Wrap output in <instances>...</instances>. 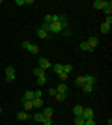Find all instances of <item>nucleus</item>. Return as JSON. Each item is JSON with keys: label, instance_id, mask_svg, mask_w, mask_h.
Here are the masks:
<instances>
[{"label": "nucleus", "instance_id": "obj_28", "mask_svg": "<svg viewBox=\"0 0 112 125\" xmlns=\"http://www.w3.org/2000/svg\"><path fill=\"white\" fill-rule=\"evenodd\" d=\"M34 120H36V121H43L45 118H43V114H41V112H36V114H34Z\"/></svg>", "mask_w": 112, "mask_h": 125}, {"label": "nucleus", "instance_id": "obj_13", "mask_svg": "<svg viewBox=\"0 0 112 125\" xmlns=\"http://www.w3.org/2000/svg\"><path fill=\"white\" fill-rule=\"evenodd\" d=\"M105 4H107L105 0H95V2H93V10H103Z\"/></svg>", "mask_w": 112, "mask_h": 125}, {"label": "nucleus", "instance_id": "obj_11", "mask_svg": "<svg viewBox=\"0 0 112 125\" xmlns=\"http://www.w3.org/2000/svg\"><path fill=\"white\" fill-rule=\"evenodd\" d=\"M52 71H54L56 75L64 73V63H54V65H52Z\"/></svg>", "mask_w": 112, "mask_h": 125}, {"label": "nucleus", "instance_id": "obj_17", "mask_svg": "<svg viewBox=\"0 0 112 125\" xmlns=\"http://www.w3.org/2000/svg\"><path fill=\"white\" fill-rule=\"evenodd\" d=\"M22 108H24V110H34L32 101H22Z\"/></svg>", "mask_w": 112, "mask_h": 125}, {"label": "nucleus", "instance_id": "obj_24", "mask_svg": "<svg viewBox=\"0 0 112 125\" xmlns=\"http://www.w3.org/2000/svg\"><path fill=\"white\" fill-rule=\"evenodd\" d=\"M34 99H43V92L41 90H36V92H34Z\"/></svg>", "mask_w": 112, "mask_h": 125}, {"label": "nucleus", "instance_id": "obj_32", "mask_svg": "<svg viewBox=\"0 0 112 125\" xmlns=\"http://www.w3.org/2000/svg\"><path fill=\"white\" fill-rule=\"evenodd\" d=\"M41 123H43V125H52V120H49V118H45V120H43Z\"/></svg>", "mask_w": 112, "mask_h": 125}, {"label": "nucleus", "instance_id": "obj_10", "mask_svg": "<svg viewBox=\"0 0 112 125\" xmlns=\"http://www.w3.org/2000/svg\"><path fill=\"white\" fill-rule=\"evenodd\" d=\"M28 118H30V114H28L26 110H21V112H17V120L24 121V120H28Z\"/></svg>", "mask_w": 112, "mask_h": 125}, {"label": "nucleus", "instance_id": "obj_29", "mask_svg": "<svg viewBox=\"0 0 112 125\" xmlns=\"http://www.w3.org/2000/svg\"><path fill=\"white\" fill-rule=\"evenodd\" d=\"M17 6H24V4H32V0H15Z\"/></svg>", "mask_w": 112, "mask_h": 125}, {"label": "nucleus", "instance_id": "obj_22", "mask_svg": "<svg viewBox=\"0 0 112 125\" xmlns=\"http://www.w3.org/2000/svg\"><path fill=\"white\" fill-rule=\"evenodd\" d=\"M75 84L82 88V86H84V77H77V78H75Z\"/></svg>", "mask_w": 112, "mask_h": 125}, {"label": "nucleus", "instance_id": "obj_33", "mask_svg": "<svg viewBox=\"0 0 112 125\" xmlns=\"http://www.w3.org/2000/svg\"><path fill=\"white\" fill-rule=\"evenodd\" d=\"M84 125H95V121L93 120H84Z\"/></svg>", "mask_w": 112, "mask_h": 125}, {"label": "nucleus", "instance_id": "obj_21", "mask_svg": "<svg viewBox=\"0 0 112 125\" xmlns=\"http://www.w3.org/2000/svg\"><path fill=\"white\" fill-rule=\"evenodd\" d=\"M37 37H41V39H45V37H49V32L41 30V28H37Z\"/></svg>", "mask_w": 112, "mask_h": 125}, {"label": "nucleus", "instance_id": "obj_4", "mask_svg": "<svg viewBox=\"0 0 112 125\" xmlns=\"http://www.w3.org/2000/svg\"><path fill=\"white\" fill-rule=\"evenodd\" d=\"M110 26H112V17H107V21L101 24V34H108V32H110Z\"/></svg>", "mask_w": 112, "mask_h": 125}, {"label": "nucleus", "instance_id": "obj_23", "mask_svg": "<svg viewBox=\"0 0 112 125\" xmlns=\"http://www.w3.org/2000/svg\"><path fill=\"white\" fill-rule=\"evenodd\" d=\"M79 47H80V51H88V52L92 51V49H90V45H88V43H86V41H82V43H80V45H79Z\"/></svg>", "mask_w": 112, "mask_h": 125}, {"label": "nucleus", "instance_id": "obj_34", "mask_svg": "<svg viewBox=\"0 0 112 125\" xmlns=\"http://www.w3.org/2000/svg\"><path fill=\"white\" fill-rule=\"evenodd\" d=\"M52 125H54V123H52Z\"/></svg>", "mask_w": 112, "mask_h": 125}, {"label": "nucleus", "instance_id": "obj_2", "mask_svg": "<svg viewBox=\"0 0 112 125\" xmlns=\"http://www.w3.org/2000/svg\"><path fill=\"white\" fill-rule=\"evenodd\" d=\"M22 47L26 49L28 52H32V54H37V52H39V47L34 45V43H30V41H22Z\"/></svg>", "mask_w": 112, "mask_h": 125}, {"label": "nucleus", "instance_id": "obj_15", "mask_svg": "<svg viewBox=\"0 0 112 125\" xmlns=\"http://www.w3.org/2000/svg\"><path fill=\"white\" fill-rule=\"evenodd\" d=\"M32 104H34V108H43L45 104H43V99H32Z\"/></svg>", "mask_w": 112, "mask_h": 125}, {"label": "nucleus", "instance_id": "obj_12", "mask_svg": "<svg viewBox=\"0 0 112 125\" xmlns=\"http://www.w3.org/2000/svg\"><path fill=\"white\" fill-rule=\"evenodd\" d=\"M32 99H34V92H30V90L24 92V95L21 97V101H32Z\"/></svg>", "mask_w": 112, "mask_h": 125}, {"label": "nucleus", "instance_id": "obj_20", "mask_svg": "<svg viewBox=\"0 0 112 125\" xmlns=\"http://www.w3.org/2000/svg\"><path fill=\"white\" fill-rule=\"evenodd\" d=\"M82 92H84V94H92V92H93V86H92V84H84V86H82Z\"/></svg>", "mask_w": 112, "mask_h": 125}, {"label": "nucleus", "instance_id": "obj_25", "mask_svg": "<svg viewBox=\"0 0 112 125\" xmlns=\"http://www.w3.org/2000/svg\"><path fill=\"white\" fill-rule=\"evenodd\" d=\"M71 71H73V65H69V63H64V73H67V75H69Z\"/></svg>", "mask_w": 112, "mask_h": 125}, {"label": "nucleus", "instance_id": "obj_16", "mask_svg": "<svg viewBox=\"0 0 112 125\" xmlns=\"http://www.w3.org/2000/svg\"><path fill=\"white\" fill-rule=\"evenodd\" d=\"M103 11L107 13V17H110V13H112V2H107L105 8H103Z\"/></svg>", "mask_w": 112, "mask_h": 125}, {"label": "nucleus", "instance_id": "obj_31", "mask_svg": "<svg viewBox=\"0 0 112 125\" xmlns=\"http://www.w3.org/2000/svg\"><path fill=\"white\" fill-rule=\"evenodd\" d=\"M58 77H60V78H62V82H64V80H67V77H69V75H67V73H60V75H58Z\"/></svg>", "mask_w": 112, "mask_h": 125}, {"label": "nucleus", "instance_id": "obj_5", "mask_svg": "<svg viewBox=\"0 0 112 125\" xmlns=\"http://www.w3.org/2000/svg\"><path fill=\"white\" fill-rule=\"evenodd\" d=\"M37 67H41L43 71H47L49 67H52V63L49 62L47 58H39V62H37Z\"/></svg>", "mask_w": 112, "mask_h": 125}, {"label": "nucleus", "instance_id": "obj_19", "mask_svg": "<svg viewBox=\"0 0 112 125\" xmlns=\"http://www.w3.org/2000/svg\"><path fill=\"white\" fill-rule=\"evenodd\" d=\"M43 75H45V71H43L41 67H34V77L39 78V77H43Z\"/></svg>", "mask_w": 112, "mask_h": 125}, {"label": "nucleus", "instance_id": "obj_30", "mask_svg": "<svg viewBox=\"0 0 112 125\" xmlns=\"http://www.w3.org/2000/svg\"><path fill=\"white\" fill-rule=\"evenodd\" d=\"M37 84H39V86L47 84V77H45V75H43V77H39V78H37Z\"/></svg>", "mask_w": 112, "mask_h": 125}, {"label": "nucleus", "instance_id": "obj_1", "mask_svg": "<svg viewBox=\"0 0 112 125\" xmlns=\"http://www.w3.org/2000/svg\"><path fill=\"white\" fill-rule=\"evenodd\" d=\"M6 80H8V82H13V80H15V67H13V65H8V67H6Z\"/></svg>", "mask_w": 112, "mask_h": 125}, {"label": "nucleus", "instance_id": "obj_7", "mask_svg": "<svg viewBox=\"0 0 112 125\" xmlns=\"http://www.w3.org/2000/svg\"><path fill=\"white\" fill-rule=\"evenodd\" d=\"M82 118L84 120H93V108H84L82 110Z\"/></svg>", "mask_w": 112, "mask_h": 125}, {"label": "nucleus", "instance_id": "obj_18", "mask_svg": "<svg viewBox=\"0 0 112 125\" xmlns=\"http://www.w3.org/2000/svg\"><path fill=\"white\" fill-rule=\"evenodd\" d=\"M82 110H84V106H80V104H77V106L73 108V112H75V118H77V116H82Z\"/></svg>", "mask_w": 112, "mask_h": 125}, {"label": "nucleus", "instance_id": "obj_14", "mask_svg": "<svg viewBox=\"0 0 112 125\" xmlns=\"http://www.w3.org/2000/svg\"><path fill=\"white\" fill-rule=\"evenodd\" d=\"M84 84H95V78H93V75H84Z\"/></svg>", "mask_w": 112, "mask_h": 125}, {"label": "nucleus", "instance_id": "obj_26", "mask_svg": "<svg viewBox=\"0 0 112 125\" xmlns=\"http://www.w3.org/2000/svg\"><path fill=\"white\" fill-rule=\"evenodd\" d=\"M75 125H84V118H82V116H77V118H75Z\"/></svg>", "mask_w": 112, "mask_h": 125}, {"label": "nucleus", "instance_id": "obj_3", "mask_svg": "<svg viewBox=\"0 0 112 125\" xmlns=\"http://www.w3.org/2000/svg\"><path fill=\"white\" fill-rule=\"evenodd\" d=\"M60 32H64V26L60 24V22H52V24H49V34H60Z\"/></svg>", "mask_w": 112, "mask_h": 125}, {"label": "nucleus", "instance_id": "obj_9", "mask_svg": "<svg viewBox=\"0 0 112 125\" xmlns=\"http://www.w3.org/2000/svg\"><path fill=\"white\" fill-rule=\"evenodd\" d=\"M86 43H88V45H90V49H92V51H93V49H95L97 45H99V39L92 36V37H90V39H88V41H86Z\"/></svg>", "mask_w": 112, "mask_h": 125}, {"label": "nucleus", "instance_id": "obj_27", "mask_svg": "<svg viewBox=\"0 0 112 125\" xmlns=\"http://www.w3.org/2000/svg\"><path fill=\"white\" fill-rule=\"evenodd\" d=\"M54 97H56V101H58V103H64V101H65V95H64V94H56Z\"/></svg>", "mask_w": 112, "mask_h": 125}, {"label": "nucleus", "instance_id": "obj_8", "mask_svg": "<svg viewBox=\"0 0 112 125\" xmlns=\"http://www.w3.org/2000/svg\"><path fill=\"white\" fill-rule=\"evenodd\" d=\"M54 90H56V94H67V84H65V82H62V84H58V88H54Z\"/></svg>", "mask_w": 112, "mask_h": 125}, {"label": "nucleus", "instance_id": "obj_6", "mask_svg": "<svg viewBox=\"0 0 112 125\" xmlns=\"http://www.w3.org/2000/svg\"><path fill=\"white\" fill-rule=\"evenodd\" d=\"M41 114H43V118H52V114H54V108H51V106H43V110H41Z\"/></svg>", "mask_w": 112, "mask_h": 125}]
</instances>
